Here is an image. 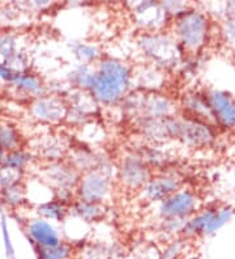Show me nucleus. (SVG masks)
Here are the masks:
<instances>
[{"mask_svg":"<svg viewBox=\"0 0 235 259\" xmlns=\"http://www.w3.org/2000/svg\"><path fill=\"white\" fill-rule=\"evenodd\" d=\"M16 89H19L21 92L31 96V97L38 98L44 96V85L42 82L41 77H38L35 73L26 71V72L16 73L15 79L11 82Z\"/></svg>","mask_w":235,"mask_h":259,"instance_id":"obj_11","label":"nucleus"},{"mask_svg":"<svg viewBox=\"0 0 235 259\" xmlns=\"http://www.w3.org/2000/svg\"><path fill=\"white\" fill-rule=\"evenodd\" d=\"M71 211L85 223L100 222L105 218V213H106L105 205L101 203H86L78 202V200L75 204L71 205Z\"/></svg>","mask_w":235,"mask_h":259,"instance_id":"obj_14","label":"nucleus"},{"mask_svg":"<svg viewBox=\"0 0 235 259\" xmlns=\"http://www.w3.org/2000/svg\"><path fill=\"white\" fill-rule=\"evenodd\" d=\"M24 142L20 131L13 124L3 122L0 123V147L7 152L24 148Z\"/></svg>","mask_w":235,"mask_h":259,"instance_id":"obj_15","label":"nucleus"},{"mask_svg":"<svg viewBox=\"0 0 235 259\" xmlns=\"http://www.w3.org/2000/svg\"><path fill=\"white\" fill-rule=\"evenodd\" d=\"M16 73L13 72L11 68H8V67L6 66V64L0 60V80H3V81L6 82H12V80L15 79Z\"/></svg>","mask_w":235,"mask_h":259,"instance_id":"obj_23","label":"nucleus"},{"mask_svg":"<svg viewBox=\"0 0 235 259\" xmlns=\"http://www.w3.org/2000/svg\"><path fill=\"white\" fill-rule=\"evenodd\" d=\"M25 233L33 247H55L63 242L59 232L44 219L26 223Z\"/></svg>","mask_w":235,"mask_h":259,"instance_id":"obj_8","label":"nucleus"},{"mask_svg":"<svg viewBox=\"0 0 235 259\" xmlns=\"http://www.w3.org/2000/svg\"><path fill=\"white\" fill-rule=\"evenodd\" d=\"M183 247H184V241L183 240L171 241V242L161 251L160 259H178L179 256L182 255Z\"/></svg>","mask_w":235,"mask_h":259,"instance_id":"obj_21","label":"nucleus"},{"mask_svg":"<svg viewBox=\"0 0 235 259\" xmlns=\"http://www.w3.org/2000/svg\"><path fill=\"white\" fill-rule=\"evenodd\" d=\"M30 113L35 119L46 123H57L68 117L69 105L58 96H42L34 98L30 105Z\"/></svg>","mask_w":235,"mask_h":259,"instance_id":"obj_4","label":"nucleus"},{"mask_svg":"<svg viewBox=\"0 0 235 259\" xmlns=\"http://www.w3.org/2000/svg\"><path fill=\"white\" fill-rule=\"evenodd\" d=\"M151 169L137 156H129L122 161L119 180L129 190H141L151 181Z\"/></svg>","mask_w":235,"mask_h":259,"instance_id":"obj_7","label":"nucleus"},{"mask_svg":"<svg viewBox=\"0 0 235 259\" xmlns=\"http://www.w3.org/2000/svg\"><path fill=\"white\" fill-rule=\"evenodd\" d=\"M76 55L81 60H84L85 63H89V62H96L98 59L100 55L97 54V50L90 46H80L78 50L76 51Z\"/></svg>","mask_w":235,"mask_h":259,"instance_id":"obj_22","label":"nucleus"},{"mask_svg":"<svg viewBox=\"0 0 235 259\" xmlns=\"http://www.w3.org/2000/svg\"><path fill=\"white\" fill-rule=\"evenodd\" d=\"M110 191H111V182L109 177L105 176L102 171L94 169L86 171L80 177L75 190V198H77L78 202L104 204V200L106 199Z\"/></svg>","mask_w":235,"mask_h":259,"instance_id":"obj_3","label":"nucleus"},{"mask_svg":"<svg viewBox=\"0 0 235 259\" xmlns=\"http://www.w3.org/2000/svg\"><path fill=\"white\" fill-rule=\"evenodd\" d=\"M72 205V204H71ZM71 205L67 202L54 198L53 200L41 203L37 207L38 215H41L44 220H55V222H63L71 212Z\"/></svg>","mask_w":235,"mask_h":259,"instance_id":"obj_12","label":"nucleus"},{"mask_svg":"<svg viewBox=\"0 0 235 259\" xmlns=\"http://www.w3.org/2000/svg\"><path fill=\"white\" fill-rule=\"evenodd\" d=\"M0 202L7 208L17 209L28 203V193L24 184H17L13 186L0 189Z\"/></svg>","mask_w":235,"mask_h":259,"instance_id":"obj_13","label":"nucleus"},{"mask_svg":"<svg viewBox=\"0 0 235 259\" xmlns=\"http://www.w3.org/2000/svg\"><path fill=\"white\" fill-rule=\"evenodd\" d=\"M31 161H33V155L30 152L24 148H20L12 152H7L2 165L15 169V170L25 171Z\"/></svg>","mask_w":235,"mask_h":259,"instance_id":"obj_17","label":"nucleus"},{"mask_svg":"<svg viewBox=\"0 0 235 259\" xmlns=\"http://www.w3.org/2000/svg\"><path fill=\"white\" fill-rule=\"evenodd\" d=\"M132 68L115 58H100L89 93L98 104L111 106L125 97L132 81Z\"/></svg>","mask_w":235,"mask_h":259,"instance_id":"obj_1","label":"nucleus"},{"mask_svg":"<svg viewBox=\"0 0 235 259\" xmlns=\"http://www.w3.org/2000/svg\"><path fill=\"white\" fill-rule=\"evenodd\" d=\"M4 156H6V151H4L2 147H0V165L3 164V160H4Z\"/></svg>","mask_w":235,"mask_h":259,"instance_id":"obj_24","label":"nucleus"},{"mask_svg":"<svg viewBox=\"0 0 235 259\" xmlns=\"http://www.w3.org/2000/svg\"><path fill=\"white\" fill-rule=\"evenodd\" d=\"M207 101L213 113V117L218 124L226 128L235 127V101L229 95L222 92L208 93Z\"/></svg>","mask_w":235,"mask_h":259,"instance_id":"obj_9","label":"nucleus"},{"mask_svg":"<svg viewBox=\"0 0 235 259\" xmlns=\"http://www.w3.org/2000/svg\"><path fill=\"white\" fill-rule=\"evenodd\" d=\"M17 51L16 48V39L12 34H8V33H4V34H0V58H2V62L6 63Z\"/></svg>","mask_w":235,"mask_h":259,"instance_id":"obj_19","label":"nucleus"},{"mask_svg":"<svg viewBox=\"0 0 235 259\" xmlns=\"http://www.w3.org/2000/svg\"><path fill=\"white\" fill-rule=\"evenodd\" d=\"M0 228H2V236H3L4 243V251H6L7 259H17L15 253V247H13L12 240H11L10 231H8V224H7V218L4 212L2 211V220H0Z\"/></svg>","mask_w":235,"mask_h":259,"instance_id":"obj_20","label":"nucleus"},{"mask_svg":"<svg viewBox=\"0 0 235 259\" xmlns=\"http://www.w3.org/2000/svg\"><path fill=\"white\" fill-rule=\"evenodd\" d=\"M24 177H25V171L15 170V169L0 165V189L24 184Z\"/></svg>","mask_w":235,"mask_h":259,"instance_id":"obj_18","label":"nucleus"},{"mask_svg":"<svg viewBox=\"0 0 235 259\" xmlns=\"http://www.w3.org/2000/svg\"><path fill=\"white\" fill-rule=\"evenodd\" d=\"M46 180L55 191H75L81 174L71 162H49L44 169Z\"/></svg>","mask_w":235,"mask_h":259,"instance_id":"obj_5","label":"nucleus"},{"mask_svg":"<svg viewBox=\"0 0 235 259\" xmlns=\"http://www.w3.org/2000/svg\"><path fill=\"white\" fill-rule=\"evenodd\" d=\"M179 180L174 177L151 178V181L140 190L148 202H162L170 195L179 191Z\"/></svg>","mask_w":235,"mask_h":259,"instance_id":"obj_10","label":"nucleus"},{"mask_svg":"<svg viewBox=\"0 0 235 259\" xmlns=\"http://www.w3.org/2000/svg\"><path fill=\"white\" fill-rule=\"evenodd\" d=\"M34 251L37 259H76L73 247L64 241L55 247H34Z\"/></svg>","mask_w":235,"mask_h":259,"instance_id":"obj_16","label":"nucleus"},{"mask_svg":"<svg viewBox=\"0 0 235 259\" xmlns=\"http://www.w3.org/2000/svg\"><path fill=\"white\" fill-rule=\"evenodd\" d=\"M174 26L178 42L187 50H198L207 39L208 22L201 13L194 11L179 13Z\"/></svg>","mask_w":235,"mask_h":259,"instance_id":"obj_2","label":"nucleus"},{"mask_svg":"<svg viewBox=\"0 0 235 259\" xmlns=\"http://www.w3.org/2000/svg\"><path fill=\"white\" fill-rule=\"evenodd\" d=\"M198 205V199L190 191H176L160 203V216L165 220H178L192 215Z\"/></svg>","mask_w":235,"mask_h":259,"instance_id":"obj_6","label":"nucleus"}]
</instances>
